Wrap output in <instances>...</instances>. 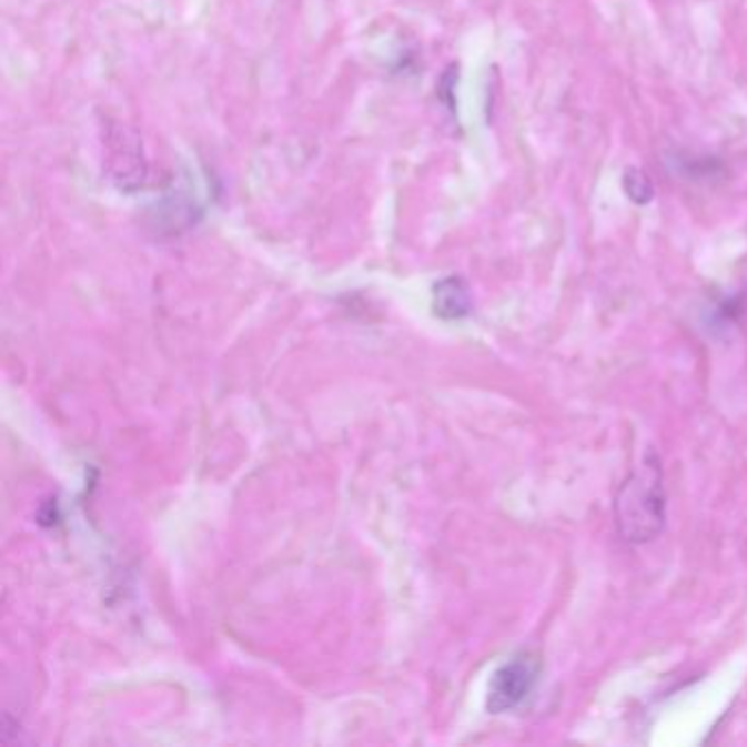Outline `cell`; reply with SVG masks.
<instances>
[{
	"label": "cell",
	"mask_w": 747,
	"mask_h": 747,
	"mask_svg": "<svg viewBox=\"0 0 747 747\" xmlns=\"http://www.w3.org/2000/svg\"><path fill=\"white\" fill-rule=\"evenodd\" d=\"M666 519L665 476L656 454H647L616 496L618 533L629 544L656 539Z\"/></svg>",
	"instance_id": "obj_1"
},
{
	"label": "cell",
	"mask_w": 747,
	"mask_h": 747,
	"mask_svg": "<svg viewBox=\"0 0 747 747\" xmlns=\"http://www.w3.org/2000/svg\"><path fill=\"white\" fill-rule=\"evenodd\" d=\"M542 673V660L537 654H517L506 665L499 666L489 684V713L499 715L519 706L537 686Z\"/></svg>",
	"instance_id": "obj_2"
},
{
	"label": "cell",
	"mask_w": 747,
	"mask_h": 747,
	"mask_svg": "<svg viewBox=\"0 0 747 747\" xmlns=\"http://www.w3.org/2000/svg\"><path fill=\"white\" fill-rule=\"evenodd\" d=\"M472 310V296L463 279L450 276L434 285V312L441 319L456 321L467 316Z\"/></svg>",
	"instance_id": "obj_3"
},
{
	"label": "cell",
	"mask_w": 747,
	"mask_h": 747,
	"mask_svg": "<svg viewBox=\"0 0 747 747\" xmlns=\"http://www.w3.org/2000/svg\"><path fill=\"white\" fill-rule=\"evenodd\" d=\"M620 184H623L625 195L634 204H638V206L649 204L654 200V195H656V189H654V182H652L649 173L645 169H640V166H627L623 171Z\"/></svg>",
	"instance_id": "obj_4"
},
{
	"label": "cell",
	"mask_w": 747,
	"mask_h": 747,
	"mask_svg": "<svg viewBox=\"0 0 747 747\" xmlns=\"http://www.w3.org/2000/svg\"><path fill=\"white\" fill-rule=\"evenodd\" d=\"M682 169H684V173H686L688 178H695V180H699V178H710V175H717V171L721 169V165H719V163H715L713 159H704V161H699V159H693V161H682Z\"/></svg>",
	"instance_id": "obj_5"
}]
</instances>
